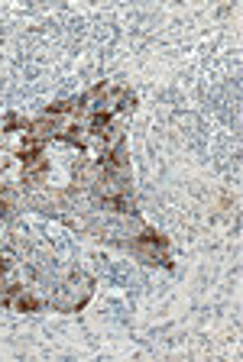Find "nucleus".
Wrapping results in <instances>:
<instances>
[{
	"label": "nucleus",
	"instance_id": "nucleus-1",
	"mask_svg": "<svg viewBox=\"0 0 243 362\" xmlns=\"http://www.w3.org/2000/svg\"><path fill=\"white\" fill-rule=\"evenodd\" d=\"M130 249L149 265H156V262L169 265V240L162 233H156V230H140L133 236V243H130Z\"/></svg>",
	"mask_w": 243,
	"mask_h": 362
}]
</instances>
